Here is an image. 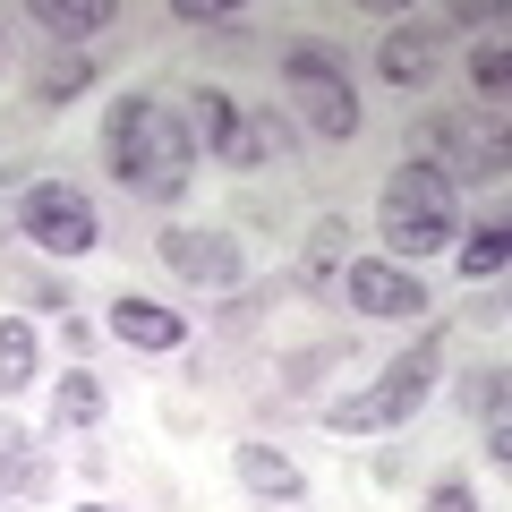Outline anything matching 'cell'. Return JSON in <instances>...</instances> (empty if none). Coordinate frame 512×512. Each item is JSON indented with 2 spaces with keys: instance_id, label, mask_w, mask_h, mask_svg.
<instances>
[{
  "instance_id": "7c38bea8",
  "label": "cell",
  "mask_w": 512,
  "mask_h": 512,
  "mask_svg": "<svg viewBox=\"0 0 512 512\" xmlns=\"http://www.w3.org/2000/svg\"><path fill=\"white\" fill-rule=\"evenodd\" d=\"M274 154H291V128L274 120V111H239V128H231V146H222V163L231 171H256V163H274Z\"/></svg>"
},
{
  "instance_id": "8fae6325",
  "label": "cell",
  "mask_w": 512,
  "mask_h": 512,
  "mask_svg": "<svg viewBox=\"0 0 512 512\" xmlns=\"http://www.w3.org/2000/svg\"><path fill=\"white\" fill-rule=\"evenodd\" d=\"M111 333H120L128 350H180V342H188V325H180V316H171V308H154V299H137V291H128V299H111Z\"/></svg>"
},
{
  "instance_id": "ffe728a7",
  "label": "cell",
  "mask_w": 512,
  "mask_h": 512,
  "mask_svg": "<svg viewBox=\"0 0 512 512\" xmlns=\"http://www.w3.org/2000/svg\"><path fill=\"white\" fill-rule=\"evenodd\" d=\"M342 222H316V239H308V291H342Z\"/></svg>"
},
{
  "instance_id": "52a82bcc",
  "label": "cell",
  "mask_w": 512,
  "mask_h": 512,
  "mask_svg": "<svg viewBox=\"0 0 512 512\" xmlns=\"http://www.w3.org/2000/svg\"><path fill=\"white\" fill-rule=\"evenodd\" d=\"M342 299L359 316H384V325H402V316H427L436 299H427V282L410 274V265H393V256H359V265H342Z\"/></svg>"
},
{
  "instance_id": "5b68a950",
  "label": "cell",
  "mask_w": 512,
  "mask_h": 512,
  "mask_svg": "<svg viewBox=\"0 0 512 512\" xmlns=\"http://www.w3.org/2000/svg\"><path fill=\"white\" fill-rule=\"evenodd\" d=\"M18 239H35L43 256H86L94 239H103V214H94V197H86V188H69V180H26Z\"/></svg>"
},
{
  "instance_id": "e0dca14e",
  "label": "cell",
  "mask_w": 512,
  "mask_h": 512,
  "mask_svg": "<svg viewBox=\"0 0 512 512\" xmlns=\"http://www.w3.org/2000/svg\"><path fill=\"white\" fill-rule=\"evenodd\" d=\"M94 419H103V384H94V367H69L52 384V427L69 436V427H94Z\"/></svg>"
},
{
  "instance_id": "7402d4cb",
  "label": "cell",
  "mask_w": 512,
  "mask_h": 512,
  "mask_svg": "<svg viewBox=\"0 0 512 512\" xmlns=\"http://www.w3.org/2000/svg\"><path fill=\"white\" fill-rule=\"evenodd\" d=\"M180 26H205V35H248V9H222V0H171Z\"/></svg>"
},
{
  "instance_id": "d6986e66",
  "label": "cell",
  "mask_w": 512,
  "mask_h": 512,
  "mask_svg": "<svg viewBox=\"0 0 512 512\" xmlns=\"http://www.w3.org/2000/svg\"><path fill=\"white\" fill-rule=\"evenodd\" d=\"M504 402H512L504 367H478V376H461V410H470V419H487V427H512V419H504Z\"/></svg>"
},
{
  "instance_id": "603a6c76",
  "label": "cell",
  "mask_w": 512,
  "mask_h": 512,
  "mask_svg": "<svg viewBox=\"0 0 512 512\" xmlns=\"http://www.w3.org/2000/svg\"><path fill=\"white\" fill-rule=\"evenodd\" d=\"M470 86L487 94V103H504V86H512V60H504V43H487V52H478V69H470Z\"/></svg>"
},
{
  "instance_id": "6da1fadb",
  "label": "cell",
  "mask_w": 512,
  "mask_h": 512,
  "mask_svg": "<svg viewBox=\"0 0 512 512\" xmlns=\"http://www.w3.org/2000/svg\"><path fill=\"white\" fill-rule=\"evenodd\" d=\"M103 154H111V180H120L128 197H146V205H171L188 180H197V137H188V120L171 103H154V94L111 103Z\"/></svg>"
},
{
  "instance_id": "30bf717a",
  "label": "cell",
  "mask_w": 512,
  "mask_h": 512,
  "mask_svg": "<svg viewBox=\"0 0 512 512\" xmlns=\"http://www.w3.org/2000/svg\"><path fill=\"white\" fill-rule=\"evenodd\" d=\"M376 69H384V86H410V94H419L427 77H436V26L402 18V26H393V35L376 43Z\"/></svg>"
},
{
  "instance_id": "ba28073f",
  "label": "cell",
  "mask_w": 512,
  "mask_h": 512,
  "mask_svg": "<svg viewBox=\"0 0 512 512\" xmlns=\"http://www.w3.org/2000/svg\"><path fill=\"white\" fill-rule=\"evenodd\" d=\"M154 248H163V265L180 282H197V291H231L239 282V239L231 231H163Z\"/></svg>"
},
{
  "instance_id": "44dd1931",
  "label": "cell",
  "mask_w": 512,
  "mask_h": 512,
  "mask_svg": "<svg viewBox=\"0 0 512 512\" xmlns=\"http://www.w3.org/2000/svg\"><path fill=\"white\" fill-rule=\"evenodd\" d=\"M86 77H94V69H86L77 52H69V60H43V69H35V103H69V94H86Z\"/></svg>"
},
{
  "instance_id": "9a60e30c",
  "label": "cell",
  "mask_w": 512,
  "mask_h": 512,
  "mask_svg": "<svg viewBox=\"0 0 512 512\" xmlns=\"http://www.w3.org/2000/svg\"><path fill=\"white\" fill-rule=\"evenodd\" d=\"M0 487L9 495H43L52 487V470H43V453H35L26 427H0Z\"/></svg>"
},
{
  "instance_id": "ac0fdd59",
  "label": "cell",
  "mask_w": 512,
  "mask_h": 512,
  "mask_svg": "<svg viewBox=\"0 0 512 512\" xmlns=\"http://www.w3.org/2000/svg\"><path fill=\"white\" fill-rule=\"evenodd\" d=\"M504 256H512V231H504V222H478V239H461V274H470V291L504 274Z\"/></svg>"
},
{
  "instance_id": "277c9868",
  "label": "cell",
  "mask_w": 512,
  "mask_h": 512,
  "mask_svg": "<svg viewBox=\"0 0 512 512\" xmlns=\"http://www.w3.org/2000/svg\"><path fill=\"white\" fill-rule=\"evenodd\" d=\"M282 94L299 103V120L316 128V137H359V94H350V69L325 52V43H291L282 52Z\"/></svg>"
},
{
  "instance_id": "4fadbf2b",
  "label": "cell",
  "mask_w": 512,
  "mask_h": 512,
  "mask_svg": "<svg viewBox=\"0 0 512 512\" xmlns=\"http://www.w3.org/2000/svg\"><path fill=\"white\" fill-rule=\"evenodd\" d=\"M26 18H35L43 35H60V43H86V35L111 26V0H35Z\"/></svg>"
},
{
  "instance_id": "3957f363",
  "label": "cell",
  "mask_w": 512,
  "mask_h": 512,
  "mask_svg": "<svg viewBox=\"0 0 512 512\" xmlns=\"http://www.w3.org/2000/svg\"><path fill=\"white\" fill-rule=\"evenodd\" d=\"M436 376H444V333L427 325L419 342L402 350V359L367 384V393H342V402L325 410L333 436H384V427H410V419H419V402L436 393Z\"/></svg>"
},
{
  "instance_id": "7a4b0ae2",
  "label": "cell",
  "mask_w": 512,
  "mask_h": 512,
  "mask_svg": "<svg viewBox=\"0 0 512 512\" xmlns=\"http://www.w3.org/2000/svg\"><path fill=\"white\" fill-rule=\"evenodd\" d=\"M376 231H384V248H393V265H419V256L453 248L461 239L453 180L427 171V163H402L393 180H384V197H376Z\"/></svg>"
},
{
  "instance_id": "5bb4252c",
  "label": "cell",
  "mask_w": 512,
  "mask_h": 512,
  "mask_svg": "<svg viewBox=\"0 0 512 512\" xmlns=\"http://www.w3.org/2000/svg\"><path fill=\"white\" fill-rule=\"evenodd\" d=\"M35 367H43L35 325H26V316H0V393H26V384H35Z\"/></svg>"
},
{
  "instance_id": "8992f818",
  "label": "cell",
  "mask_w": 512,
  "mask_h": 512,
  "mask_svg": "<svg viewBox=\"0 0 512 512\" xmlns=\"http://www.w3.org/2000/svg\"><path fill=\"white\" fill-rule=\"evenodd\" d=\"M410 163L444 171V180H504V120L495 111H487V128L478 120H427Z\"/></svg>"
},
{
  "instance_id": "2e32d148",
  "label": "cell",
  "mask_w": 512,
  "mask_h": 512,
  "mask_svg": "<svg viewBox=\"0 0 512 512\" xmlns=\"http://www.w3.org/2000/svg\"><path fill=\"white\" fill-rule=\"evenodd\" d=\"M180 120H188V137H197L205 154H222V146H231V128H239V103H231L222 86H205V94H188Z\"/></svg>"
},
{
  "instance_id": "d4e9b609",
  "label": "cell",
  "mask_w": 512,
  "mask_h": 512,
  "mask_svg": "<svg viewBox=\"0 0 512 512\" xmlns=\"http://www.w3.org/2000/svg\"><path fill=\"white\" fill-rule=\"evenodd\" d=\"M77 512H111V504H77Z\"/></svg>"
},
{
  "instance_id": "cb8c5ba5",
  "label": "cell",
  "mask_w": 512,
  "mask_h": 512,
  "mask_svg": "<svg viewBox=\"0 0 512 512\" xmlns=\"http://www.w3.org/2000/svg\"><path fill=\"white\" fill-rule=\"evenodd\" d=\"M427 512H478V495H470V487H461V478H444V487H436V495H427Z\"/></svg>"
},
{
  "instance_id": "9c48e42d",
  "label": "cell",
  "mask_w": 512,
  "mask_h": 512,
  "mask_svg": "<svg viewBox=\"0 0 512 512\" xmlns=\"http://www.w3.org/2000/svg\"><path fill=\"white\" fill-rule=\"evenodd\" d=\"M231 470H239V487H248L265 512H299L308 504V478H299V461L282 453V444H239Z\"/></svg>"
}]
</instances>
